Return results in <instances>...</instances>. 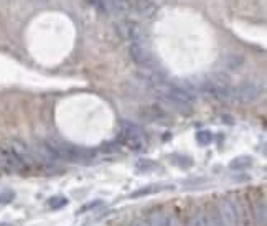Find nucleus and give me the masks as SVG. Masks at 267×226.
<instances>
[{"mask_svg": "<svg viewBox=\"0 0 267 226\" xmlns=\"http://www.w3.org/2000/svg\"><path fill=\"white\" fill-rule=\"evenodd\" d=\"M14 192H0V203L5 205V203H9L14 200Z\"/></svg>", "mask_w": 267, "mask_h": 226, "instance_id": "18", "label": "nucleus"}, {"mask_svg": "<svg viewBox=\"0 0 267 226\" xmlns=\"http://www.w3.org/2000/svg\"><path fill=\"white\" fill-rule=\"evenodd\" d=\"M150 226H178L177 218L169 211H157L150 216Z\"/></svg>", "mask_w": 267, "mask_h": 226, "instance_id": "8", "label": "nucleus"}, {"mask_svg": "<svg viewBox=\"0 0 267 226\" xmlns=\"http://www.w3.org/2000/svg\"><path fill=\"white\" fill-rule=\"evenodd\" d=\"M196 139L201 146H208V144L213 141V134H211L209 130H200V132L196 134Z\"/></svg>", "mask_w": 267, "mask_h": 226, "instance_id": "17", "label": "nucleus"}, {"mask_svg": "<svg viewBox=\"0 0 267 226\" xmlns=\"http://www.w3.org/2000/svg\"><path fill=\"white\" fill-rule=\"evenodd\" d=\"M152 87L160 101L165 103L167 106H170L172 109H175L178 112L188 114L196 103V96L193 91L186 89V87H183V86L167 83V79L162 81V83L153 84Z\"/></svg>", "mask_w": 267, "mask_h": 226, "instance_id": "1", "label": "nucleus"}, {"mask_svg": "<svg viewBox=\"0 0 267 226\" xmlns=\"http://www.w3.org/2000/svg\"><path fill=\"white\" fill-rule=\"evenodd\" d=\"M130 226H150V224H148L147 221H144V219H135Z\"/></svg>", "mask_w": 267, "mask_h": 226, "instance_id": "20", "label": "nucleus"}, {"mask_svg": "<svg viewBox=\"0 0 267 226\" xmlns=\"http://www.w3.org/2000/svg\"><path fill=\"white\" fill-rule=\"evenodd\" d=\"M126 36L129 38V55L137 65L148 66L152 65V52L147 33L137 23H127Z\"/></svg>", "mask_w": 267, "mask_h": 226, "instance_id": "2", "label": "nucleus"}, {"mask_svg": "<svg viewBox=\"0 0 267 226\" xmlns=\"http://www.w3.org/2000/svg\"><path fill=\"white\" fill-rule=\"evenodd\" d=\"M164 188H169V187H160V185H150V187H145V188H140L135 193H132V198H137V197H142V195H148V193H155V192H160L164 190Z\"/></svg>", "mask_w": 267, "mask_h": 226, "instance_id": "12", "label": "nucleus"}, {"mask_svg": "<svg viewBox=\"0 0 267 226\" xmlns=\"http://www.w3.org/2000/svg\"><path fill=\"white\" fill-rule=\"evenodd\" d=\"M260 96V86L254 81H246V83L234 87V99L241 103H254Z\"/></svg>", "mask_w": 267, "mask_h": 226, "instance_id": "7", "label": "nucleus"}, {"mask_svg": "<svg viewBox=\"0 0 267 226\" xmlns=\"http://www.w3.org/2000/svg\"><path fill=\"white\" fill-rule=\"evenodd\" d=\"M216 211L221 218V221L225 226H238L239 224V211L238 206L234 205L231 200H221L216 206Z\"/></svg>", "mask_w": 267, "mask_h": 226, "instance_id": "6", "label": "nucleus"}, {"mask_svg": "<svg viewBox=\"0 0 267 226\" xmlns=\"http://www.w3.org/2000/svg\"><path fill=\"white\" fill-rule=\"evenodd\" d=\"M49 147L55 150V154L58 155V159L63 160H70V162H83L88 160L89 157H92V154H89L88 150H83L79 147L70 146L66 142H58V141H49Z\"/></svg>", "mask_w": 267, "mask_h": 226, "instance_id": "4", "label": "nucleus"}, {"mask_svg": "<svg viewBox=\"0 0 267 226\" xmlns=\"http://www.w3.org/2000/svg\"><path fill=\"white\" fill-rule=\"evenodd\" d=\"M48 205H49V208L58 210V208H63V206L68 205V200L65 197H53L48 200Z\"/></svg>", "mask_w": 267, "mask_h": 226, "instance_id": "15", "label": "nucleus"}, {"mask_svg": "<svg viewBox=\"0 0 267 226\" xmlns=\"http://www.w3.org/2000/svg\"><path fill=\"white\" fill-rule=\"evenodd\" d=\"M99 205H102L101 200H96V202L88 203V206H84V208H81V213H83V211H88V210H94L96 206H99Z\"/></svg>", "mask_w": 267, "mask_h": 226, "instance_id": "19", "label": "nucleus"}, {"mask_svg": "<svg viewBox=\"0 0 267 226\" xmlns=\"http://www.w3.org/2000/svg\"><path fill=\"white\" fill-rule=\"evenodd\" d=\"M201 91L209 98L218 99V101H233L234 99V87L229 78L223 73H215L204 79Z\"/></svg>", "mask_w": 267, "mask_h": 226, "instance_id": "3", "label": "nucleus"}, {"mask_svg": "<svg viewBox=\"0 0 267 226\" xmlns=\"http://www.w3.org/2000/svg\"><path fill=\"white\" fill-rule=\"evenodd\" d=\"M121 137L126 146H129L134 150H140L145 147L147 137L145 132L142 130L139 125H135L132 122H124L121 129Z\"/></svg>", "mask_w": 267, "mask_h": 226, "instance_id": "5", "label": "nucleus"}, {"mask_svg": "<svg viewBox=\"0 0 267 226\" xmlns=\"http://www.w3.org/2000/svg\"><path fill=\"white\" fill-rule=\"evenodd\" d=\"M134 12L135 14H139L140 17L148 18L155 15V12H157V7H155V4L152 0H135L134 2Z\"/></svg>", "mask_w": 267, "mask_h": 226, "instance_id": "9", "label": "nucleus"}, {"mask_svg": "<svg viewBox=\"0 0 267 226\" xmlns=\"http://www.w3.org/2000/svg\"><path fill=\"white\" fill-rule=\"evenodd\" d=\"M0 226H10V224H7V223H0Z\"/></svg>", "mask_w": 267, "mask_h": 226, "instance_id": "21", "label": "nucleus"}, {"mask_svg": "<svg viewBox=\"0 0 267 226\" xmlns=\"http://www.w3.org/2000/svg\"><path fill=\"white\" fill-rule=\"evenodd\" d=\"M186 226H208L206 215H204V213H198V215H195L188 223H186Z\"/></svg>", "mask_w": 267, "mask_h": 226, "instance_id": "16", "label": "nucleus"}, {"mask_svg": "<svg viewBox=\"0 0 267 226\" xmlns=\"http://www.w3.org/2000/svg\"><path fill=\"white\" fill-rule=\"evenodd\" d=\"M243 56H239V55H229V60H226L225 65L229 66L231 70H236V68H239V66H243Z\"/></svg>", "mask_w": 267, "mask_h": 226, "instance_id": "14", "label": "nucleus"}, {"mask_svg": "<svg viewBox=\"0 0 267 226\" xmlns=\"http://www.w3.org/2000/svg\"><path fill=\"white\" fill-rule=\"evenodd\" d=\"M256 219L259 226H265V200H260L256 205Z\"/></svg>", "mask_w": 267, "mask_h": 226, "instance_id": "11", "label": "nucleus"}, {"mask_svg": "<svg viewBox=\"0 0 267 226\" xmlns=\"http://www.w3.org/2000/svg\"><path fill=\"white\" fill-rule=\"evenodd\" d=\"M251 159L249 157H238V159H234L231 164H229V168L231 170H244V168H247L251 165Z\"/></svg>", "mask_w": 267, "mask_h": 226, "instance_id": "10", "label": "nucleus"}, {"mask_svg": "<svg viewBox=\"0 0 267 226\" xmlns=\"http://www.w3.org/2000/svg\"><path fill=\"white\" fill-rule=\"evenodd\" d=\"M206 224L208 226H225L221 221V218L218 215V211H216V208L213 211H209L206 215Z\"/></svg>", "mask_w": 267, "mask_h": 226, "instance_id": "13", "label": "nucleus"}]
</instances>
